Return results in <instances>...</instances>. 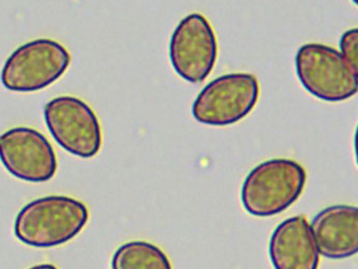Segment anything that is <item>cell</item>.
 Returning <instances> with one entry per match:
<instances>
[{"mask_svg": "<svg viewBox=\"0 0 358 269\" xmlns=\"http://www.w3.org/2000/svg\"><path fill=\"white\" fill-rule=\"evenodd\" d=\"M312 235L320 254L329 258H350L358 250V209L352 205H333L312 220Z\"/></svg>", "mask_w": 358, "mask_h": 269, "instance_id": "9c48e42d", "label": "cell"}, {"mask_svg": "<svg viewBox=\"0 0 358 269\" xmlns=\"http://www.w3.org/2000/svg\"><path fill=\"white\" fill-rule=\"evenodd\" d=\"M71 61L70 53L59 42L48 38L32 40L10 55L0 80L12 92H36L57 81Z\"/></svg>", "mask_w": 358, "mask_h": 269, "instance_id": "3957f363", "label": "cell"}, {"mask_svg": "<svg viewBox=\"0 0 358 269\" xmlns=\"http://www.w3.org/2000/svg\"><path fill=\"white\" fill-rule=\"evenodd\" d=\"M112 269H173L166 254L154 244L131 241L115 251Z\"/></svg>", "mask_w": 358, "mask_h": 269, "instance_id": "8fae6325", "label": "cell"}, {"mask_svg": "<svg viewBox=\"0 0 358 269\" xmlns=\"http://www.w3.org/2000/svg\"><path fill=\"white\" fill-rule=\"evenodd\" d=\"M357 43H358V29H348L339 40V48H341V55L345 61L357 71Z\"/></svg>", "mask_w": 358, "mask_h": 269, "instance_id": "7c38bea8", "label": "cell"}, {"mask_svg": "<svg viewBox=\"0 0 358 269\" xmlns=\"http://www.w3.org/2000/svg\"><path fill=\"white\" fill-rule=\"evenodd\" d=\"M295 69L303 88L320 100L341 102L357 92V71L331 46L303 44L295 55Z\"/></svg>", "mask_w": 358, "mask_h": 269, "instance_id": "277c9868", "label": "cell"}, {"mask_svg": "<svg viewBox=\"0 0 358 269\" xmlns=\"http://www.w3.org/2000/svg\"><path fill=\"white\" fill-rule=\"evenodd\" d=\"M29 269H58V268H57V267L55 266V265L49 264V263H47V264L36 265V266L31 267V268H29Z\"/></svg>", "mask_w": 358, "mask_h": 269, "instance_id": "4fadbf2b", "label": "cell"}, {"mask_svg": "<svg viewBox=\"0 0 358 269\" xmlns=\"http://www.w3.org/2000/svg\"><path fill=\"white\" fill-rule=\"evenodd\" d=\"M0 162L20 180L41 183L57 172V156L47 137L34 128L20 126L0 134Z\"/></svg>", "mask_w": 358, "mask_h": 269, "instance_id": "ba28073f", "label": "cell"}, {"mask_svg": "<svg viewBox=\"0 0 358 269\" xmlns=\"http://www.w3.org/2000/svg\"><path fill=\"white\" fill-rule=\"evenodd\" d=\"M307 181L305 167L292 159H270L255 166L241 191L243 206L255 216H271L301 197Z\"/></svg>", "mask_w": 358, "mask_h": 269, "instance_id": "7a4b0ae2", "label": "cell"}, {"mask_svg": "<svg viewBox=\"0 0 358 269\" xmlns=\"http://www.w3.org/2000/svg\"><path fill=\"white\" fill-rule=\"evenodd\" d=\"M217 36L208 19L200 13L184 17L169 41V58L180 77L200 83L213 71L217 62Z\"/></svg>", "mask_w": 358, "mask_h": 269, "instance_id": "52a82bcc", "label": "cell"}, {"mask_svg": "<svg viewBox=\"0 0 358 269\" xmlns=\"http://www.w3.org/2000/svg\"><path fill=\"white\" fill-rule=\"evenodd\" d=\"M45 121L56 142L83 159L95 157L102 145V128L89 104L72 96L52 99L43 109Z\"/></svg>", "mask_w": 358, "mask_h": 269, "instance_id": "8992f818", "label": "cell"}, {"mask_svg": "<svg viewBox=\"0 0 358 269\" xmlns=\"http://www.w3.org/2000/svg\"><path fill=\"white\" fill-rule=\"evenodd\" d=\"M89 218L83 202L68 195H48L22 208L16 216L14 233L26 245L55 247L78 235Z\"/></svg>", "mask_w": 358, "mask_h": 269, "instance_id": "6da1fadb", "label": "cell"}, {"mask_svg": "<svg viewBox=\"0 0 358 269\" xmlns=\"http://www.w3.org/2000/svg\"><path fill=\"white\" fill-rule=\"evenodd\" d=\"M259 80L252 74L220 76L199 92L192 107L196 121L206 125L226 126L244 119L259 100Z\"/></svg>", "mask_w": 358, "mask_h": 269, "instance_id": "5b68a950", "label": "cell"}, {"mask_svg": "<svg viewBox=\"0 0 358 269\" xmlns=\"http://www.w3.org/2000/svg\"><path fill=\"white\" fill-rule=\"evenodd\" d=\"M269 256L274 269H317L320 252L305 216L282 221L272 233Z\"/></svg>", "mask_w": 358, "mask_h": 269, "instance_id": "30bf717a", "label": "cell"}]
</instances>
